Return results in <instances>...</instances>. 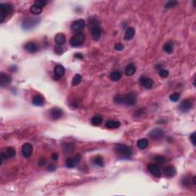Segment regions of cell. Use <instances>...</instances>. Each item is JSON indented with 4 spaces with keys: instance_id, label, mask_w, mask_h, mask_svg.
Segmentation results:
<instances>
[{
    "instance_id": "74e56055",
    "label": "cell",
    "mask_w": 196,
    "mask_h": 196,
    "mask_svg": "<svg viewBox=\"0 0 196 196\" xmlns=\"http://www.w3.org/2000/svg\"><path fill=\"white\" fill-rule=\"evenodd\" d=\"M177 4H178V2H177V1H169V2H168L165 5V7L166 9H170L174 7V6H175Z\"/></svg>"
},
{
    "instance_id": "d6986e66",
    "label": "cell",
    "mask_w": 196,
    "mask_h": 196,
    "mask_svg": "<svg viewBox=\"0 0 196 196\" xmlns=\"http://www.w3.org/2000/svg\"><path fill=\"white\" fill-rule=\"evenodd\" d=\"M45 102V100L44 97L40 95V94L35 95V97H33V99H32V103H33L35 106H38V107H41V106H43Z\"/></svg>"
},
{
    "instance_id": "ac0fdd59",
    "label": "cell",
    "mask_w": 196,
    "mask_h": 196,
    "mask_svg": "<svg viewBox=\"0 0 196 196\" xmlns=\"http://www.w3.org/2000/svg\"><path fill=\"white\" fill-rule=\"evenodd\" d=\"M101 35H102V29L100 27H95L93 28V29H91L92 38L94 41H99Z\"/></svg>"
},
{
    "instance_id": "f1b7e54d",
    "label": "cell",
    "mask_w": 196,
    "mask_h": 196,
    "mask_svg": "<svg viewBox=\"0 0 196 196\" xmlns=\"http://www.w3.org/2000/svg\"><path fill=\"white\" fill-rule=\"evenodd\" d=\"M30 12L32 14H34V15H39V14H41V12H42V8L34 4L31 6Z\"/></svg>"
},
{
    "instance_id": "ba28073f",
    "label": "cell",
    "mask_w": 196,
    "mask_h": 196,
    "mask_svg": "<svg viewBox=\"0 0 196 196\" xmlns=\"http://www.w3.org/2000/svg\"><path fill=\"white\" fill-rule=\"evenodd\" d=\"M16 150L14 149L13 147H7L6 149H5L3 150V152L1 154V158H2V161L4 160V159H11V158H13L15 155H16Z\"/></svg>"
},
{
    "instance_id": "484cf974",
    "label": "cell",
    "mask_w": 196,
    "mask_h": 196,
    "mask_svg": "<svg viewBox=\"0 0 196 196\" xmlns=\"http://www.w3.org/2000/svg\"><path fill=\"white\" fill-rule=\"evenodd\" d=\"M102 123H103V118L101 116H94L91 119V123L93 126H100L102 124Z\"/></svg>"
},
{
    "instance_id": "7bdbcfd3",
    "label": "cell",
    "mask_w": 196,
    "mask_h": 196,
    "mask_svg": "<svg viewBox=\"0 0 196 196\" xmlns=\"http://www.w3.org/2000/svg\"><path fill=\"white\" fill-rule=\"evenodd\" d=\"M45 164H46V160H45V159H41L39 160V163H38L39 165H41H41H45Z\"/></svg>"
},
{
    "instance_id": "8fae6325",
    "label": "cell",
    "mask_w": 196,
    "mask_h": 196,
    "mask_svg": "<svg viewBox=\"0 0 196 196\" xmlns=\"http://www.w3.org/2000/svg\"><path fill=\"white\" fill-rule=\"evenodd\" d=\"M81 156L80 155H77L75 156L72 158H68L66 160V163H65V165L68 168H74L76 165H78V163L81 161Z\"/></svg>"
},
{
    "instance_id": "c3c4849f",
    "label": "cell",
    "mask_w": 196,
    "mask_h": 196,
    "mask_svg": "<svg viewBox=\"0 0 196 196\" xmlns=\"http://www.w3.org/2000/svg\"><path fill=\"white\" fill-rule=\"evenodd\" d=\"M13 68H15V70H17V68H16V66H13ZM14 68H11V71H13Z\"/></svg>"
},
{
    "instance_id": "3957f363",
    "label": "cell",
    "mask_w": 196,
    "mask_h": 196,
    "mask_svg": "<svg viewBox=\"0 0 196 196\" xmlns=\"http://www.w3.org/2000/svg\"><path fill=\"white\" fill-rule=\"evenodd\" d=\"M84 40H85V35L81 32V33L75 34L74 36H72L69 41V43L71 46L75 48V47H79L80 45H81L84 42Z\"/></svg>"
},
{
    "instance_id": "cb8c5ba5",
    "label": "cell",
    "mask_w": 196,
    "mask_h": 196,
    "mask_svg": "<svg viewBox=\"0 0 196 196\" xmlns=\"http://www.w3.org/2000/svg\"><path fill=\"white\" fill-rule=\"evenodd\" d=\"M105 126H106L107 129L113 130V129H117L120 127V123L119 122L118 120H108L106 123Z\"/></svg>"
},
{
    "instance_id": "5bb4252c",
    "label": "cell",
    "mask_w": 196,
    "mask_h": 196,
    "mask_svg": "<svg viewBox=\"0 0 196 196\" xmlns=\"http://www.w3.org/2000/svg\"><path fill=\"white\" fill-rule=\"evenodd\" d=\"M140 83L143 87H144V88H146V89H150V88H152L153 85V80L150 78L145 77V76H143V77L140 78Z\"/></svg>"
},
{
    "instance_id": "ee69618b",
    "label": "cell",
    "mask_w": 196,
    "mask_h": 196,
    "mask_svg": "<svg viewBox=\"0 0 196 196\" xmlns=\"http://www.w3.org/2000/svg\"><path fill=\"white\" fill-rule=\"evenodd\" d=\"M74 57H75L76 58H78V59H82V58H83V55H82L81 54H79V53H77V54H75Z\"/></svg>"
},
{
    "instance_id": "2e32d148",
    "label": "cell",
    "mask_w": 196,
    "mask_h": 196,
    "mask_svg": "<svg viewBox=\"0 0 196 196\" xmlns=\"http://www.w3.org/2000/svg\"><path fill=\"white\" fill-rule=\"evenodd\" d=\"M54 74L55 75L57 78H62L63 76L65 74V69H64V67L61 64H58L56 66L54 67Z\"/></svg>"
},
{
    "instance_id": "7dc6e473",
    "label": "cell",
    "mask_w": 196,
    "mask_h": 196,
    "mask_svg": "<svg viewBox=\"0 0 196 196\" xmlns=\"http://www.w3.org/2000/svg\"><path fill=\"white\" fill-rule=\"evenodd\" d=\"M192 182H193V184L196 185V177L194 176L192 178Z\"/></svg>"
},
{
    "instance_id": "836d02e7",
    "label": "cell",
    "mask_w": 196,
    "mask_h": 196,
    "mask_svg": "<svg viewBox=\"0 0 196 196\" xmlns=\"http://www.w3.org/2000/svg\"><path fill=\"white\" fill-rule=\"evenodd\" d=\"M113 101L117 104H121L123 102V96L120 95V94H117L113 98Z\"/></svg>"
},
{
    "instance_id": "e0dca14e",
    "label": "cell",
    "mask_w": 196,
    "mask_h": 196,
    "mask_svg": "<svg viewBox=\"0 0 196 196\" xmlns=\"http://www.w3.org/2000/svg\"><path fill=\"white\" fill-rule=\"evenodd\" d=\"M164 173H165V176L168 178H172L176 174V169L172 165H169L164 168Z\"/></svg>"
},
{
    "instance_id": "7a4b0ae2",
    "label": "cell",
    "mask_w": 196,
    "mask_h": 196,
    "mask_svg": "<svg viewBox=\"0 0 196 196\" xmlns=\"http://www.w3.org/2000/svg\"><path fill=\"white\" fill-rule=\"evenodd\" d=\"M116 150L120 155L124 158H130L133 153L131 148L124 144H117Z\"/></svg>"
},
{
    "instance_id": "9a60e30c",
    "label": "cell",
    "mask_w": 196,
    "mask_h": 196,
    "mask_svg": "<svg viewBox=\"0 0 196 196\" xmlns=\"http://www.w3.org/2000/svg\"><path fill=\"white\" fill-rule=\"evenodd\" d=\"M12 81V78L8 74H6L4 73H1L0 74V85L1 87H5L8 85Z\"/></svg>"
},
{
    "instance_id": "7402d4cb",
    "label": "cell",
    "mask_w": 196,
    "mask_h": 196,
    "mask_svg": "<svg viewBox=\"0 0 196 196\" xmlns=\"http://www.w3.org/2000/svg\"><path fill=\"white\" fill-rule=\"evenodd\" d=\"M136 71V65L133 63L129 64L125 68V74L127 76H132L135 74V72Z\"/></svg>"
},
{
    "instance_id": "60d3db41",
    "label": "cell",
    "mask_w": 196,
    "mask_h": 196,
    "mask_svg": "<svg viewBox=\"0 0 196 196\" xmlns=\"http://www.w3.org/2000/svg\"><path fill=\"white\" fill-rule=\"evenodd\" d=\"M114 48L117 51H123L124 48V46H123V45L120 44V43H117V44L114 45Z\"/></svg>"
},
{
    "instance_id": "4dcf8cb0",
    "label": "cell",
    "mask_w": 196,
    "mask_h": 196,
    "mask_svg": "<svg viewBox=\"0 0 196 196\" xmlns=\"http://www.w3.org/2000/svg\"><path fill=\"white\" fill-rule=\"evenodd\" d=\"M89 27L91 29H93V28L99 27V21L94 18H90L89 19Z\"/></svg>"
},
{
    "instance_id": "8d00e7d4",
    "label": "cell",
    "mask_w": 196,
    "mask_h": 196,
    "mask_svg": "<svg viewBox=\"0 0 196 196\" xmlns=\"http://www.w3.org/2000/svg\"><path fill=\"white\" fill-rule=\"evenodd\" d=\"M169 74V72L167 70H165V69H162V70L159 71V75L163 78H167Z\"/></svg>"
},
{
    "instance_id": "bcb514c9",
    "label": "cell",
    "mask_w": 196,
    "mask_h": 196,
    "mask_svg": "<svg viewBox=\"0 0 196 196\" xmlns=\"http://www.w3.org/2000/svg\"><path fill=\"white\" fill-rule=\"evenodd\" d=\"M56 169V167L54 166V165H51L48 167V170L49 171H54V169Z\"/></svg>"
},
{
    "instance_id": "f546056e",
    "label": "cell",
    "mask_w": 196,
    "mask_h": 196,
    "mask_svg": "<svg viewBox=\"0 0 196 196\" xmlns=\"http://www.w3.org/2000/svg\"><path fill=\"white\" fill-rule=\"evenodd\" d=\"M82 80V76L79 74H77L74 76L73 79H72L71 81V85L72 86H77L81 82Z\"/></svg>"
},
{
    "instance_id": "ffe728a7",
    "label": "cell",
    "mask_w": 196,
    "mask_h": 196,
    "mask_svg": "<svg viewBox=\"0 0 196 196\" xmlns=\"http://www.w3.org/2000/svg\"><path fill=\"white\" fill-rule=\"evenodd\" d=\"M54 41H55L57 45H62L66 41V37L62 33L57 34L54 37Z\"/></svg>"
},
{
    "instance_id": "f6af8a7d",
    "label": "cell",
    "mask_w": 196,
    "mask_h": 196,
    "mask_svg": "<svg viewBox=\"0 0 196 196\" xmlns=\"http://www.w3.org/2000/svg\"><path fill=\"white\" fill-rule=\"evenodd\" d=\"M51 158H52L53 160H54V161H56L57 159H58V154H57V153H54L52 155V156H51Z\"/></svg>"
},
{
    "instance_id": "4316f807",
    "label": "cell",
    "mask_w": 196,
    "mask_h": 196,
    "mask_svg": "<svg viewBox=\"0 0 196 196\" xmlns=\"http://www.w3.org/2000/svg\"><path fill=\"white\" fill-rule=\"evenodd\" d=\"M110 78L113 81H118L121 78V73L119 71H114L111 73Z\"/></svg>"
},
{
    "instance_id": "9c48e42d",
    "label": "cell",
    "mask_w": 196,
    "mask_h": 196,
    "mask_svg": "<svg viewBox=\"0 0 196 196\" xmlns=\"http://www.w3.org/2000/svg\"><path fill=\"white\" fill-rule=\"evenodd\" d=\"M148 170L150 172L151 174L154 175V176L159 178L161 176L162 172H161V169L159 168V165L157 164H154V163H150L148 165Z\"/></svg>"
},
{
    "instance_id": "e575fe53",
    "label": "cell",
    "mask_w": 196,
    "mask_h": 196,
    "mask_svg": "<svg viewBox=\"0 0 196 196\" xmlns=\"http://www.w3.org/2000/svg\"><path fill=\"white\" fill-rule=\"evenodd\" d=\"M169 98H170V100L172 102H177L180 98V94L179 93H174L170 95Z\"/></svg>"
},
{
    "instance_id": "d590c367",
    "label": "cell",
    "mask_w": 196,
    "mask_h": 196,
    "mask_svg": "<svg viewBox=\"0 0 196 196\" xmlns=\"http://www.w3.org/2000/svg\"><path fill=\"white\" fill-rule=\"evenodd\" d=\"M47 3H48V2H47V1H45V0H37V1H35L34 4L39 6V7H41V8H42V7L46 6Z\"/></svg>"
},
{
    "instance_id": "277c9868",
    "label": "cell",
    "mask_w": 196,
    "mask_h": 196,
    "mask_svg": "<svg viewBox=\"0 0 196 196\" xmlns=\"http://www.w3.org/2000/svg\"><path fill=\"white\" fill-rule=\"evenodd\" d=\"M85 21L83 19L75 20L72 22L71 25V30L75 34L81 33V31L85 28Z\"/></svg>"
},
{
    "instance_id": "8992f818",
    "label": "cell",
    "mask_w": 196,
    "mask_h": 196,
    "mask_svg": "<svg viewBox=\"0 0 196 196\" xmlns=\"http://www.w3.org/2000/svg\"><path fill=\"white\" fill-rule=\"evenodd\" d=\"M136 103V93H133V92H131V93L123 96V103H124L126 106H133Z\"/></svg>"
},
{
    "instance_id": "f35d334b",
    "label": "cell",
    "mask_w": 196,
    "mask_h": 196,
    "mask_svg": "<svg viewBox=\"0 0 196 196\" xmlns=\"http://www.w3.org/2000/svg\"><path fill=\"white\" fill-rule=\"evenodd\" d=\"M54 52L58 54H61L64 52V48L61 45H57L56 47H54Z\"/></svg>"
},
{
    "instance_id": "603a6c76",
    "label": "cell",
    "mask_w": 196,
    "mask_h": 196,
    "mask_svg": "<svg viewBox=\"0 0 196 196\" xmlns=\"http://www.w3.org/2000/svg\"><path fill=\"white\" fill-rule=\"evenodd\" d=\"M25 48L29 53H35L38 51V46L34 42H28L25 45Z\"/></svg>"
},
{
    "instance_id": "b9f144b4",
    "label": "cell",
    "mask_w": 196,
    "mask_h": 196,
    "mask_svg": "<svg viewBox=\"0 0 196 196\" xmlns=\"http://www.w3.org/2000/svg\"><path fill=\"white\" fill-rule=\"evenodd\" d=\"M190 140L191 142L192 143V144L194 145V146H195V141H196V139H195V133H192V134L190 135Z\"/></svg>"
},
{
    "instance_id": "1f68e13d",
    "label": "cell",
    "mask_w": 196,
    "mask_h": 196,
    "mask_svg": "<svg viewBox=\"0 0 196 196\" xmlns=\"http://www.w3.org/2000/svg\"><path fill=\"white\" fill-rule=\"evenodd\" d=\"M93 163L95 164L97 166H100L103 167V165H104V163H103V158L101 157L100 155H98V156H96L93 160Z\"/></svg>"
},
{
    "instance_id": "d6a6232c",
    "label": "cell",
    "mask_w": 196,
    "mask_h": 196,
    "mask_svg": "<svg viewBox=\"0 0 196 196\" xmlns=\"http://www.w3.org/2000/svg\"><path fill=\"white\" fill-rule=\"evenodd\" d=\"M154 160L157 164H159V165H161V164H164L165 163H166V159H165L164 156L163 155H156L154 158Z\"/></svg>"
},
{
    "instance_id": "5b68a950",
    "label": "cell",
    "mask_w": 196,
    "mask_h": 196,
    "mask_svg": "<svg viewBox=\"0 0 196 196\" xmlns=\"http://www.w3.org/2000/svg\"><path fill=\"white\" fill-rule=\"evenodd\" d=\"M40 20L35 18H27L22 22V29L25 30H30L35 28L39 23Z\"/></svg>"
},
{
    "instance_id": "6da1fadb",
    "label": "cell",
    "mask_w": 196,
    "mask_h": 196,
    "mask_svg": "<svg viewBox=\"0 0 196 196\" xmlns=\"http://www.w3.org/2000/svg\"><path fill=\"white\" fill-rule=\"evenodd\" d=\"M13 6L9 3H1L0 4V22L2 23L6 17L12 13Z\"/></svg>"
},
{
    "instance_id": "4fadbf2b",
    "label": "cell",
    "mask_w": 196,
    "mask_h": 196,
    "mask_svg": "<svg viewBox=\"0 0 196 196\" xmlns=\"http://www.w3.org/2000/svg\"><path fill=\"white\" fill-rule=\"evenodd\" d=\"M50 115L51 117L54 120H59V119H61L63 117L64 111H63V110H61V109L55 107V108H53L51 110Z\"/></svg>"
},
{
    "instance_id": "44dd1931",
    "label": "cell",
    "mask_w": 196,
    "mask_h": 196,
    "mask_svg": "<svg viewBox=\"0 0 196 196\" xmlns=\"http://www.w3.org/2000/svg\"><path fill=\"white\" fill-rule=\"evenodd\" d=\"M134 35H135V29L133 27H129L125 32L124 39L126 41H130L133 38Z\"/></svg>"
},
{
    "instance_id": "d4e9b609",
    "label": "cell",
    "mask_w": 196,
    "mask_h": 196,
    "mask_svg": "<svg viewBox=\"0 0 196 196\" xmlns=\"http://www.w3.org/2000/svg\"><path fill=\"white\" fill-rule=\"evenodd\" d=\"M137 146L140 150H146V148L149 146V141L145 138L140 139L137 141Z\"/></svg>"
},
{
    "instance_id": "52a82bcc",
    "label": "cell",
    "mask_w": 196,
    "mask_h": 196,
    "mask_svg": "<svg viewBox=\"0 0 196 196\" xmlns=\"http://www.w3.org/2000/svg\"><path fill=\"white\" fill-rule=\"evenodd\" d=\"M192 107H193V103H192V100L186 99L184 100L180 103L179 109L181 112H182V113H187V112H188V111L192 108Z\"/></svg>"
},
{
    "instance_id": "7c38bea8",
    "label": "cell",
    "mask_w": 196,
    "mask_h": 196,
    "mask_svg": "<svg viewBox=\"0 0 196 196\" xmlns=\"http://www.w3.org/2000/svg\"><path fill=\"white\" fill-rule=\"evenodd\" d=\"M21 154L23 155L25 158H29L30 157L32 154V152H33V147L31 146V144L29 143H26L22 146L21 147Z\"/></svg>"
},
{
    "instance_id": "ab89813d",
    "label": "cell",
    "mask_w": 196,
    "mask_h": 196,
    "mask_svg": "<svg viewBox=\"0 0 196 196\" xmlns=\"http://www.w3.org/2000/svg\"><path fill=\"white\" fill-rule=\"evenodd\" d=\"M182 183L184 186L185 187H188L190 185V179L188 177H184L182 180Z\"/></svg>"
},
{
    "instance_id": "30bf717a",
    "label": "cell",
    "mask_w": 196,
    "mask_h": 196,
    "mask_svg": "<svg viewBox=\"0 0 196 196\" xmlns=\"http://www.w3.org/2000/svg\"><path fill=\"white\" fill-rule=\"evenodd\" d=\"M149 136L151 138L152 140H160L164 136V131L162 129L155 128L154 130H151L149 133Z\"/></svg>"
},
{
    "instance_id": "83f0119b",
    "label": "cell",
    "mask_w": 196,
    "mask_h": 196,
    "mask_svg": "<svg viewBox=\"0 0 196 196\" xmlns=\"http://www.w3.org/2000/svg\"><path fill=\"white\" fill-rule=\"evenodd\" d=\"M163 50L167 54H171L173 52V44L172 42L165 43L163 46Z\"/></svg>"
}]
</instances>
